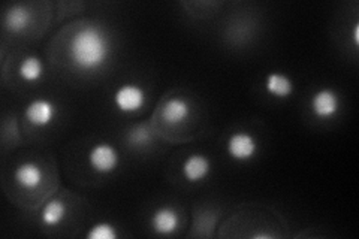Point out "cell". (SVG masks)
I'll return each mask as SVG.
<instances>
[{
    "instance_id": "8fae6325",
    "label": "cell",
    "mask_w": 359,
    "mask_h": 239,
    "mask_svg": "<svg viewBox=\"0 0 359 239\" xmlns=\"http://www.w3.org/2000/svg\"><path fill=\"white\" fill-rule=\"evenodd\" d=\"M265 90L269 96L278 100H285L294 95L295 86L290 76L282 72H271L265 78Z\"/></svg>"
},
{
    "instance_id": "52a82bcc",
    "label": "cell",
    "mask_w": 359,
    "mask_h": 239,
    "mask_svg": "<svg viewBox=\"0 0 359 239\" xmlns=\"http://www.w3.org/2000/svg\"><path fill=\"white\" fill-rule=\"evenodd\" d=\"M211 172L210 158L201 153L190 154L182 165V175L190 184H198L205 181Z\"/></svg>"
},
{
    "instance_id": "ba28073f",
    "label": "cell",
    "mask_w": 359,
    "mask_h": 239,
    "mask_svg": "<svg viewBox=\"0 0 359 239\" xmlns=\"http://www.w3.org/2000/svg\"><path fill=\"white\" fill-rule=\"evenodd\" d=\"M150 224L154 233L157 235H172L177 232L180 226L178 212L171 207L157 208L150 217Z\"/></svg>"
},
{
    "instance_id": "277c9868",
    "label": "cell",
    "mask_w": 359,
    "mask_h": 239,
    "mask_svg": "<svg viewBox=\"0 0 359 239\" xmlns=\"http://www.w3.org/2000/svg\"><path fill=\"white\" fill-rule=\"evenodd\" d=\"M112 102H114L116 108L120 112L133 114L141 111L147 104V93H145V90L141 86L126 83L116 90L114 96H112Z\"/></svg>"
},
{
    "instance_id": "e0dca14e",
    "label": "cell",
    "mask_w": 359,
    "mask_h": 239,
    "mask_svg": "<svg viewBox=\"0 0 359 239\" xmlns=\"http://www.w3.org/2000/svg\"><path fill=\"white\" fill-rule=\"evenodd\" d=\"M353 43H355V47H358L359 45V22L356 21L355 22V27H353Z\"/></svg>"
},
{
    "instance_id": "8992f818",
    "label": "cell",
    "mask_w": 359,
    "mask_h": 239,
    "mask_svg": "<svg viewBox=\"0 0 359 239\" xmlns=\"http://www.w3.org/2000/svg\"><path fill=\"white\" fill-rule=\"evenodd\" d=\"M25 117L33 128L43 129L48 128L57 117V108L50 99H33L25 109Z\"/></svg>"
},
{
    "instance_id": "2e32d148",
    "label": "cell",
    "mask_w": 359,
    "mask_h": 239,
    "mask_svg": "<svg viewBox=\"0 0 359 239\" xmlns=\"http://www.w3.org/2000/svg\"><path fill=\"white\" fill-rule=\"evenodd\" d=\"M128 141L130 142V145L142 148L145 145H149L151 141V130L144 126V124H140V126L133 128L129 135H128Z\"/></svg>"
},
{
    "instance_id": "6da1fadb",
    "label": "cell",
    "mask_w": 359,
    "mask_h": 239,
    "mask_svg": "<svg viewBox=\"0 0 359 239\" xmlns=\"http://www.w3.org/2000/svg\"><path fill=\"white\" fill-rule=\"evenodd\" d=\"M111 42L107 33L95 25L78 29L69 41V59L80 71L92 72L102 67L111 55Z\"/></svg>"
},
{
    "instance_id": "7a4b0ae2",
    "label": "cell",
    "mask_w": 359,
    "mask_h": 239,
    "mask_svg": "<svg viewBox=\"0 0 359 239\" xmlns=\"http://www.w3.org/2000/svg\"><path fill=\"white\" fill-rule=\"evenodd\" d=\"M87 162L93 172L99 175H108L118 169L120 156L114 145L108 142H99L90 148Z\"/></svg>"
},
{
    "instance_id": "30bf717a",
    "label": "cell",
    "mask_w": 359,
    "mask_h": 239,
    "mask_svg": "<svg viewBox=\"0 0 359 239\" xmlns=\"http://www.w3.org/2000/svg\"><path fill=\"white\" fill-rule=\"evenodd\" d=\"M190 112H192V108H190L186 99L171 97L165 102L162 117L170 126H178V124H183L190 117Z\"/></svg>"
},
{
    "instance_id": "5b68a950",
    "label": "cell",
    "mask_w": 359,
    "mask_h": 239,
    "mask_svg": "<svg viewBox=\"0 0 359 239\" xmlns=\"http://www.w3.org/2000/svg\"><path fill=\"white\" fill-rule=\"evenodd\" d=\"M341 108V97L334 88L325 87L318 90L310 99V109L313 116L320 120L334 118Z\"/></svg>"
},
{
    "instance_id": "5bb4252c",
    "label": "cell",
    "mask_w": 359,
    "mask_h": 239,
    "mask_svg": "<svg viewBox=\"0 0 359 239\" xmlns=\"http://www.w3.org/2000/svg\"><path fill=\"white\" fill-rule=\"evenodd\" d=\"M18 75L26 83H38L43 76V63L36 55H27L18 64Z\"/></svg>"
},
{
    "instance_id": "9a60e30c",
    "label": "cell",
    "mask_w": 359,
    "mask_h": 239,
    "mask_svg": "<svg viewBox=\"0 0 359 239\" xmlns=\"http://www.w3.org/2000/svg\"><path fill=\"white\" fill-rule=\"evenodd\" d=\"M87 239H116L118 236L117 227L108 221H99L90 227Z\"/></svg>"
},
{
    "instance_id": "4fadbf2b",
    "label": "cell",
    "mask_w": 359,
    "mask_h": 239,
    "mask_svg": "<svg viewBox=\"0 0 359 239\" xmlns=\"http://www.w3.org/2000/svg\"><path fill=\"white\" fill-rule=\"evenodd\" d=\"M30 22L32 14L25 5H14L8 11L5 17L6 29L13 33H20L22 30H26L30 26Z\"/></svg>"
},
{
    "instance_id": "3957f363",
    "label": "cell",
    "mask_w": 359,
    "mask_h": 239,
    "mask_svg": "<svg viewBox=\"0 0 359 239\" xmlns=\"http://www.w3.org/2000/svg\"><path fill=\"white\" fill-rule=\"evenodd\" d=\"M259 151V142L245 130L233 132L226 141V153L235 162H250Z\"/></svg>"
},
{
    "instance_id": "7c38bea8",
    "label": "cell",
    "mask_w": 359,
    "mask_h": 239,
    "mask_svg": "<svg viewBox=\"0 0 359 239\" xmlns=\"http://www.w3.org/2000/svg\"><path fill=\"white\" fill-rule=\"evenodd\" d=\"M67 215L66 203L60 199H51L43 205L41 211V221L47 227H55L65 221Z\"/></svg>"
},
{
    "instance_id": "9c48e42d",
    "label": "cell",
    "mask_w": 359,
    "mask_h": 239,
    "mask_svg": "<svg viewBox=\"0 0 359 239\" xmlns=\"http://www.w3.org/2000/svg\"><path fill=\"white\" fill-rule=\"evenodd\" d=\"M43 169L35 162H25L15 168L14 170V181L26 190H35L43 183Z\"/></svg>"
}]
</instances>
